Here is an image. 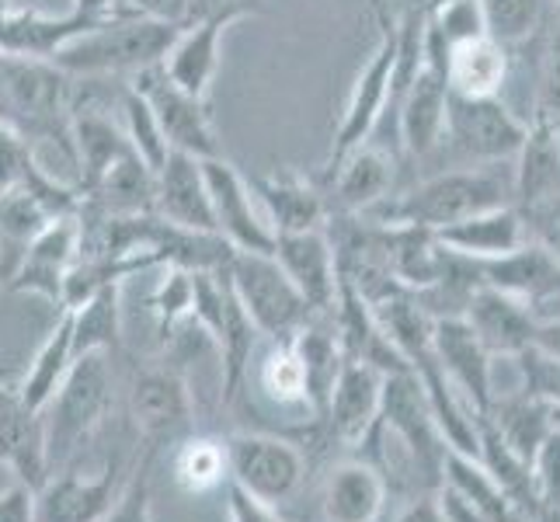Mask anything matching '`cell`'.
<instances>
[{"label":"cell","instance_id":"681fc988","mask_svg":"<svg viewBox=\"0 0 560 522\" xmlns=\"http://www.w3.org/2000/svg\"><path fill=\"white\" fill-rule=\"evenodd\" d=\"M394 522H446V515H442L439 501L432 495H421V498H411L408 506L397 512Z\"/></svg>","mask_w":560,"mask_h":522},{"label":"cell","instance_id":"b9f144b4","mask_svg":"<svg viewBox=\"0 0 560 522\" xmlns=\"http://www.w3.org/2000/svg\"><path fill=\"white\" fill-rule=\"evenodd\" d=\"M518 366V376H523V386L529 397L544 401L550 411H560V359L539 352V348H526L512 359Z\"/></svg>","mask_w":560,"mask_h":522},{"label":"cell","instance_id":"d6a6232c","mask_svg":"<svg viewBox=\"0 0 560 522\" xmlns=\"http://www.w3.org/2000/svg\"><path fill=\"white\" fill-rule=\"evenodd\" d=\"M70 366H73V314L60 311L56 327L43 341V348H38V356L28 366L22 386H18V397H22L28 408L43 411L49 404V397L60 391V383L70 373Z\"/></svg>","mask_w":560,"mask_h":522},{"label":"cell","instance_id":"7c38bea8","mask_svg":"<svg viewBox=\"0 0 560 522\" xmlns=\"http://www.w3.org/2000/svg\"><path fill=\"white\" fill-rule=\"evenodd\" d=\"M474 265L485 286H494L501 293L515 297L536 317V324L560 314V265L529 237L512 247L509 255Z\"/></svg>","mask_w":560,"mask_h":522},{"label":"cell","instance_id":"f907efd6","mask_svg":"<svg viewBox=\"0 0 560 522\" xmlns=\"http://www.w3.org/2000/svg\"><path fill=\"white\" fill-rule=\"evenodd\" d=\"M77 14H84V18H94V22H108V18H119V14H132L126 8V0H73V8Z\"/></svg>","mask_w":560,"mask_h":522},{"label":"cell","instance_id":"6da1fadb","mask_svg":"<svg viewBox=\"0 0 560 522\" xmlns=\"http://www.w3.org/2000/svg\"><path fill=\"white\" fill-rule=\"evenodd\" d=\"M494 206H512V167L505 171L501 164H459L411 185L408 192L386 196L373 209L355 212V217H365L380 227L442 230Z\"/></svg>","mask_w":560,"mask_h":522},{"label":"cell","instance_id":"484cf974","mask_svg":"<svg viewBox=\"0 0 560 522\" xmlns=\"http://www.w3.org/2000/svg\"><path fill=\"white\" fill-rule=\"evenodd\" d=\"M397 158L380 143H362L349 158L338 164L331 178H324L335 192V202L341 212H365L386 196H394V178H397Z\"/></svg>","mask_w":560,"mask_h":522},{"label":"cell","instance_id":"8d00e7d4","mask_svg":"<svg viewBox=\"0 0 560 522\" xmlns=\"http://www.w3.org/2000/svg\"><path fill=\"white\" fill-rule=\"evenodd\" d=\"M119 112H122V119H126L122 129H126L132 150H137L153 171H161L164 161H167V153H171V147L164 140L158 119H153L147 98L132 84H122V91H119Z\"/></svg>","mask_w":560,"mask_h":522},{"label":"cell","instance_id":"f6af8a7d","mask_svg":"<svg viewBox=\"0 0 560 522\" xmlns=\"http://www.w3.org/2000/svg\"><path fill=\"white\" fill-rule=\"evenodd\" d=\"M226 515L230 522H285L276 506H265V501L250 498L234 480H226Z\"/></svg>","mask_w":560,"mask_h":522},{"label":"cell","instance_id":"4316f807","mask_svg":"<svg viewBox=\"0 0 560 522\" xmlns=\"http://www.w3.org/2000/svg\"><path fill=\"white\" fill-rule=\"evenodd\" d=\"M439 244L453 251L459 258H470V262H491L509 255L512 247H518L526 241V227L523 217H518L515 206H494L477 212V217H467L459 223H450L435 230Z\"/></svg>","mask_w":560,"mask_h":522},{"label":"cell","instance_id":"5b68a950","mask_svg":"<svg viewBox=\"0 0 560 522\" xmlns=\"http://www.w3.org/2000/svg\"><path fill=\"white\" fill-rule=\"evenodd\" d=\"M376 18H380V43L370 56V63L359 70L349 102H345V112L335 129V143L324 164V178H331L338 164L349 158L352 150H359L362 143H370L376 137L386 105H390V84H394V63H397V18L390 11H380Z\"/></svg>","mask_w":560,"mask_h":522},{"label":"cell","instance_id":"44dd1931","mask_svg":"<svg viewBox=\"0 0 560 522\" xmlns=\"http://www.w3.org/2000/svg\"><path fill=\"white\" fill-rule=\"evenodd\" d=\"M129 411L147 439H164L185 429L191 418V391L175 366H147L129 391Z\"/></svg>","mask_w":560,"mask_h":522},{"label":"cell","instance_id":"816d5d0a","mask_svg":"<svg viewBox=\"0 0 560 522\" xmlns=\"http://www.w3.org/2000/svg\"><path fill=\"white\" fill-rule=\"evenodd\" d=\"M533 348L539 352H547L553 359H560V314L550 317V321H539L536 332H533Z\"/></svg>","mask_w":560,"mask_h":522},{"label":"cell","instance_id":"277c9868","mask_svg":"<svg viewBox=\"0 0 560 522\" xmlns=\"http://www.w3.org/2000/svg\"><path fill=\"white\" fill-rule=\"evenodd\" d=\"M226 279L234 286L237 300L244 303L250 324L268 341H289L306 321L317 317L311 303L300 297V289L279 268L276 255L234 251L226 262Z\"/></svg>","mask_w":560,"mask_h":522},{"label":"cell","instance_id":"52a82bcc","mask_svg":"<svg viewBox=\"0 0 560 522\" xmlns=\"http://www.w3.org/2000/svg\"><path fill=\"white\" fill-rule=\"evenodd\" d=\"M230 480L265 506H282L303 485V453L279 436L237 432L223 439Z\"/></svg>","mask_w":560,"mask_h":522},{"label":"cell","instance_id":"9c48e42d","mask_svg":"<svg viewBox=\"0 0 560 522\" xmlns=\"http://www.w3.org/2000/svg\"><path fill=\"white\" fill-rule=\"evenodd\" d=\"M129 84L147 98L153 119H158V126H161V132H164V140H167L171 150L191 153V158H199V161L223 158L220 140H217V132H212L209 112H206V98H196V94L182 91L164 73L161 63L147 67L140 73H132Z\"/></svg>","mask_w":560,"mask_h":522},{"label":"cell","instance_id":"e0dca14e","mask_svg":"<svg viewBox=\"0 0 560 522\" xmlns=\"http://www.w3.org/2000/svg\"><path fill=\"white\" fill-rule=\"evenodd\" d=\"M0 467H8L18 485L32 491L43 488L52 474L43 411L28 408L8 386H0Z\"/></svg>","mask_w":560,"mask_h":522},{"label":"cell","instance_id":"4dcf8cb0","mask_svg":"<svg viewBox=\"0 0 560 522\" xmlns=\"http://www.w3.org/2000/svg\"><path fill=\"white\" fill-rule=\"evenodd\" d=\"M331 321V317H327ZM327 321H306L300 332L289 338L293 352L303 366V380H306V408H311L317 418H324L327 411V397H331V386L341 373V341L335 335V324Z\"/></svg>","mask_w":560,"mask_h":522},{"label":"cell","instance_id":"ffe728a7","mask_svg":"<svg viewBox=\"0 0 560 522\" xmlns=\"http://www.w3.org/2000/svg\"><path fill=\"white\" fill-rule=\"evenodd\" d=\"M153 217L175 227L199 230V234H217V217H212V199L206 185L202 161L191 153L171 150L164 167L158 171V196H153Z\"/></svg>","mask_w":560,"mask_h":522},{"label":"cell","instance_id":"ba28073f","mask_svg":"<svg viewBox=\"0 0 560 522\" xmlns=\"http://www.w3.org/2000/svg\"><path fill=\"white\" fill-rule=\"evenodd\" d=\"M376 429H390L400 446L408 450L415 467L442 485V460H446V442H442L435 418L424 397V386L415 376V370L386 373L383 380V408H380V425Z\"/></svg>","mask_w":560,"mask_h":522},{"label":"cell","instance_id":"30bf717a","mask_svg":"<svg viewBox=\"0 0 560 522\" xmlns=\"http://www.w3.org/2000/svg\"><path fill=\"white\" fill-rule=\"evenodd\" d=\"M212 217H217V234L234 251H255V255H272L276 234L268 220L255 209V192H250L244 174L226 158L202 161Z\"/></svg>","mask_w":560,"mask_h":522},{"label":"cell","instance_id":"8fae6325","mask_svg":"<svg viewBox=\"0 0 560 522\" xmlns=\"http://www.w3.org/2000/svg\"><path fill=\"white\" fill-rule=\"evenodd\" d=\"M432 356L439 370L446 373L453 391L463 397V404L485 418L494 401V356L488 352L480 338L470 332L463 317H435L432 324Z\"/></svg>","mask_w":560,"mask_h":522},{"label":"cell","instance_id":"2e32d148","mask_svg":"<svg viewBox=\"0 0 560 522\" xmlns=\"http://www.w3.org/2000/svg\"><path fill=\"white\" fill-rule=\"evenodd\" d=\"M383 380L386 373H380L370 362L359 359L341 362V373L331 386V397H327V411H324V421L331 425V436L338 442L359 446V442L376 436L380 408H383Z\"/></svg>","mask_w":560,"mask_h":522},{"label":"cell","instance_id":"7a4b0ae2","mask_svg":"<svg viewBox=\"0 0 560 522\" xmlns=\"http://www.w3.org/2000/svg\"><path fill=\"white\" fill-rule=\"evenodd\" d=\"M178 32L182 25L153 22L143 14H119L77 35L49 63L70 77H132L147 67H158L175 46Z\"/></svg>","mask_w":560,"mask_h":522},{"label":"cell","instance_id":"db71d44e","mask_svg":"<svg viewBox=\"0 0 560 522\" xmlns=\"http://www.w3.org/2000/svg\"><path fill=\"white\" fill-rule=\"evenodd\" d=\"M404 4H421V0H404Z\"/></svg>","mask_w":560,"mask_h":522},{"label":"cell","instance_id":"ee69618b","mask_svg":"<svg viewBox=\"0 0 560 522\" xmlns=\"http://www.w3.org/2000/svg\"><path fill=\"white\" fill-rule=\"evenodd\" d=\"M518 217H523L526 237H529L533 244L544 247L547 255L560 265V196L550 199V202H539V206H529V209H518Z\"/></svg>","mask_w":560,"mask_h":522},{"label":"cell","instance_id":"f546056e","mask_svg":"<svg viewBox=\"0 0 560 522\" xmlns=\"http://www.w3.org/2000/svg\"><path fill=\"white\" fill-rule=\"evenodd\" d=\"M153 196H158V171L137 150H129L102 174L98 185L84 192V202L105 217H150Z\"/></svg>","mask_w":560,"mask_h":522},{"label":"cell","instance_id":"5bb4252c","mask_svg":"<svg viewBox=\"0 0 560 522\" xmlns=\"http://www.w3.org/2000/svg\"><path fill=\"white\" fill-rule=\"evenodd\" d=\"M77 247H81L77 217L52 220L43 234L22 251V258H18L4 289H11V293H38L63 311V279L70 272V265L77 262Z\"/></svg>","mask_w":560,"mask_h":522},{"label":"cell","instance_id":"d590c367","mask_svg":"<svg viewBox=\"0 0 560 522\" xmlns=\"http://www.w3.org/2000/svg\"><path fill=\"white\" fill-rule=\"evenodd\" d=\"M175 480L188 491H212L230 480V467H226V446L223 439H185L178 453H175Z\"/></svg>","mask_w":560,"mask_h":522},{"label":"cell","instance_id":"d6986e66","mask_svg":"<svg viewBox=\"0 0 560 522\" xmlns=\"http://www.w3.org/2000/svg\"><path fill=\"white\" fill-rule=\"evenodd\" d=\"M102 22L84 18L77 11L67 14H43L18 0H0V53L14 56H35V60H52L67 43H73L77 35H84L91 28H98Z\"/></svg>","mask_w":560,"mask_h":522},{"label":"cell","instance_id":"f5cc1de1","mask_svg":"<svg viewBox=\"0 0 560 522\" xmlns=\"http://www.w3.org/2000/svg\"><path fill=\"white\" fill-rule=\"evenodd\" d=\"M550 4H553V11L560 14V0H550Z\"/></svg>","mask_w":560,"mask_h":522},{"label":"cell","instance_id":"836d02e7","mask_svg":"<svg viewBox=\"0 0 560 522\" xmlns=\"http://www.w3.org/2000/svg\"><path fill=\"white\" fill-rule=\"evenodd\" d=\"M73 314V359L88 352H119L122 348V282L102 286Z\"/></svg>","mask_w":560,"mask_h":522},{"label":"cell","instance_id":"bcb514c9","mask_svg":"<svg viewBox=\"0 0 560 522\" xmlns=\"http://www.w3.org/2000/svg\"><path fill=\"white\" fill-rule=\"evenodd\" d=\"M439 509L442 515H446V522H488V515L480 512V506L470 498V495H463L456 485H450V480H442L439 485Z\"/></svg>","mask_w":560,"mask_h":522},{"label":"cell","instance_id":"8992f818","mask_svg":"<svg viewBox=\"0 0 560 522\" xmlns=\"http://www.w3.org/2000/svg\"><path fill=\"white\" fill-rule=\"evenodd\" d=\"M526 123L498 98H463L450 94L442 147L463 164H509L526 140ZM439 147V150H442Z\"/></svg>","mask_w":560,"mask_h":522},{"label":"cell","instance_id":"c3c4849f","mask_svg":"<svg viewBox=\"0 0 560 522\" xmlns=\"http://www.w3.org/2000/svg\"><path fill=\"white\" fill-rule=\"evenodd\" d=\"M0 522H35V491L18 480L0 491Z\"/></svg>","mask_w":560,"mask_h":522},{"label":"cell","instance_id":"603a6c76","mask_svg":"<svg viewBox=\"0 0 560 522\" xmlns=\"http://www.w3.org/2000/svg\"><path fill=\"white\" fill-rule=\"evenodd\" d=\"M255 199L268 212L272 234H300V230H317L327 220V199L324 188L303 174L276 171V174H250L247 178Z\"/></svg>","mask_w":560,"mask_h":522},{"label":"cell","instance_id":"7402d4cb","mask_svg":"<svg viewBox=\"0 0 560 522\" xmlns=\"http://www.w3.org/2000/svg\"><path fill=\"white\" fill-rule=\"evenodd\" d=\"M463 321L470 324V332L480 338V345H485L494 359L498 356L515 359L518 352H526L536 332V317L523 303L485 282L474 289V297L463 306Z\"/></svg>","mask_w":560,"mask_h":522},{"label":"cell","instance_id":"1f68e13d","mask_svg":"<svg viewBox=\"0 0 560 522\" xmlns=\"http://www.w3.org/2000/svg\"><path fill=\"white\" fill-rule=\"evenodd\" d=\"M485 425L518 460L533 463V453L539 450V442H544L553 429V411L544 401L529 397L526 391L509 394V397L494 394L491 408L485 415Z\"/></svg>","mask_w":560,"mask_h":522},{"label":"cell","instance_id":"83f0119b","mask_svg":"<svg viewBox=\"0 0 560 522\" xmlns=\"http://www.w3.org/2000/svg\"><path fill=\"white\" fill-rule=\"evenodd\" d=\"M386 501V480L362 460H345L327 471L320 512L327 522H376Z\"/></svg>","mask_w":560,"mask_h":522},{"label":"cell","instance_id":"9a60e30c","mask_svg":"<svg viewBox=\"0 0 560 522\" xmlns=\"http://www.w3.org/2000/svg\"><path fill=\"white\" fill-rule=\"evenodd\" d=\"M446 108H450V84L446 70L435 63H421L415 81L404 88L394 129L397 147L408 150L411 158H429L442 147V132H446Z\"/></svg>","mask_w":560,"mask_h":522},{"label":"cell","instance_id":"ac0fdd59","mask_svg":"<svg viewBox=\"0 0 560 522\" xmlns=\"http://www.w3.org/2000/svg\"><path fill=\"white\" fill-rule=\"evenodd\" d=\"M241 18H247V11H217V14H206L199 22L185 25L175 38V46H171L167 56L161 60L164 73L182 91L196 94V98H206L212 77L220 70L223 35L230 25H237Z\"/></svg>","mask_w":560,"mask_h":522},{"label":"cell","instance_id":"f1b7e54d","mask_svg":"<svg viewBox=\"0 0 560 522\" xmlns=\"http://www.w3.org/2000/svg\"><path fill=\"white\" fill-rule=\"evenodd\" d=\"M512 73V49L491 35H477L456 43L446 53V84L450 94L463 98H498Z\"/></svg>","mask_w":560,"mask_h":522},{"label":"cell","instance_id":"60d3db41","mask_svg":"<svg viewBox=\"0 0 560 522\" xmlns=\"http://www.w3.org/2000/svg\"><path fill=\"white\" fill-rule=\"evenodd\" d=\"M544 60H539V102H536V119H547L560 129V14L547 22L544 35Z\"/></svg>","mask_w":560,"mask_h":522},{"label":"cell","instance_id":"74e56055","mask_svg":"<svg viewBox=\"0 0 560 522\" xmlns=\"http://www.w3.org/2000/svg\"><path fill=\"white\" fill-rule=\"evenodd\" d=\"M188 268H164V276L150 297V311L158 321V338L171 341L175 338V327L191 321V297H196V282H191Z\"/></svg>","mask_w":560,"mask_h":522},{"label":"cell","instance_id":"4fadbf2b","mask_svg":"<svg viewBox=\"0 0 560 522\" xmlns=\"http://www.w3.org/2000/svg\"><path fill=\"white\" fill-rule=\"evenodd\" d=\"M276 262L300 289V297L311 303L317 317H331L338 300V262L335 244L324 227L300 230V234H276Z\"/></svg>","mask_w":560,"mask_h":522},{"label":"cell","instance_id":"e575fe53","mask_svg":"<svg viewBox=\"0 0 560 522\" xmlns=\"http://www.w3.org/2000/svg\"><path fill=\"white\" fill-rule=\"evenodd\" d=\"M488 35L501 46H523L550 22V0H480Z\"/></svg>","mask_w":560,"mask_h":522},{"label":"cell","instance_id":"7dc6e473","mask_svg":"<svg viewBox=\"0 0 560 522\" xmlns=\"http://www.w3.org/2000/svg\"><path fill=\"white\" fill-rule=\"evenodd\" d=\"M126 8L132 14L153 18V22H167V25H188V11L191 0H126Z\"/></svg>","mask_w":560,"mask_h":522},{"label":"cell","instance_id":"cb8c5ba5","mask_svg":"<svg viewBox=\"0 0 560 522\" xmlns=\"http://www.w3.org/2000/svg\"><path fill=\"white\" fill-rule=\"evenodd\" d=\"M122 491L119 463H108L102 477H49L35 491V522H102L115 495Z\"/></svg>","mask_w":560,"mask_h":522},{"label":"cell","instance_id":"f35d334b","mask_svg":"<svg viewBox=\"0 0 560 522\" xmlns=\"http://www.w3.org/2000/svg\"><path fill=\"white\" fill-rule=\"evenodd\" d=\"M258 386H261V394L272 397L276 404H306V380H303V366L293 352V345L272 341V348H268L258 366Z\"/></svg>","mask_w":560,"mask_h":522},{"label":"cell","instance_id":"7bdbcfd3","mask_svg":"<svg viewBox=\"0 0 560 522\" xmlns=\"http://www.w3.org/2000/svg\"><path fill=\"white\" fill-rule=\"evenodd\" d=\"M102 522H153V512H150V453L140 463V471H132L129 485L115 495L112 509L105 512Z\"/></svg>","mask_w":560,"mask_h":522},{"label":"cell","instance_id":"ab89813d","mask_svg":"<svg viewBox=\"0 0 560 522\" xmlns=\"http://www.w3.org/2000/svg\"><path fill=\"white\" fill-rule=\"evenodd\" d=\"M533 495H536V522H560V429L539 442L529 463Z\"/></svg>","mask_w":560,"mask_h":522},{"label":"cell","instance_id":"3957f363","mask_svg":"<svg viewBox=\"0 0 560 522\" xmlns=\"http://www.w3.org/2000/svg\"><path fill=\"white\" fill-rule=\"evenodd\" d=\"M112 408V366L108 352H88L77 356L70 373L63 376L60 391L49 397L43 408L46 421V450L49 467L67 456L98 429L102 418Z\"/></svg>","mask_w":560,"mask_h":522},{"label":"cell","instance_id":"d4e9b609","mask_svg":"<svg viewBox=\"0 0 560 522\" xmlns=\"http://www.w3.org/2000/svg\"><path fill=\"white\" fill-rule=\"evenodd\" d=\"M560 196V129L533 119L512 161V206L529 209Z\"/></svg>","mask_w":560,"mask_h":522}]
</instances>
